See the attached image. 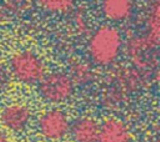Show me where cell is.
<instances>
[{
    "label": "cell",
    "instance_id": "cell-10",
    "mask_svg": "<svg viewBox=\"0 0 160 142\" xmlns=\"http://www.w3.org/2000/svg\"><path fill=\"white\" fill-rule=\"evenodd\" d=\"M36 2L46 11L62 14L74 6L75 0H36Z\"/></svg>",
    "mask_w": 160,
    "mask_h": 142
},
{
    "label": "cell",
    "instance_id": "cell-11",
    "mask_svg": "<svg viewBox=\"0 0 160 142\" xmlns=\"http://www.w3.org/2000/svg\"><path fill=\"white\" fill-rule=\"evenodd\" d=\"M72 80V82H78V83H84L86 81L90 80L91 75H90V71L86 66L84 65H78L72 69V75H69Z\"/></svg>",
    "mask_w": 160,
    "mask_h": 142
},
{
    "label": "cell",
    "instance_id": "cell-8",
    "mask_svg": "<svg viewBox=\"0 0 160 142\" xmlns=\"http://www.w3.org/2000/svg\"><path fill=\"white\" fill-rule=\"evenodd\" d=\"M101 11L110 21H124L132 12L131 0H101Z\"/></svg>",
    "mask_w": 160,
    "mask_h": 142
},
{
    "label": "cell",
    "instance_id": "cell-5",
    "mask_svg": "<svg viewBox=\"0 0 160 142\" xmlns=\"http://www.w3.org/2000/svg\"><path fill=\"white\" fill-rule=\"evenodd\" d=\"M31 120V111L24 103H10L0 112V122L2 127L11 132L24 131Z\"/></svg>",
    "mask_w": 160,
    "mask_h": 142
},
{
    "label": "cell",
    "instance_id": "cell-6",
    "mask_svg": "<svg viewBox=\"0 0 160 142\" xmlns=\"http://www.w3.org/2000/svg\"><path fill=\"white\" fill-rule=\"evenodd\" d=\"M132 136L129 126L115 117L104 120L99 127L98 142H131Z\"/></svg>",
    "mask_w": 160,
    "mask_h": 142
},
{
    "label": "cell",
    "instance_id": "cell-3",
    "mask_svg": "<svg viewBox=\"0 0 160 142\" xmlns=\"http://www.w3.org/2000/svg\"><path fill=\"white\" fill-rule=\"evenodd\" d=\"M75 83L71 77L64 72H51L44 75L38 83L39 95L50 103H61L68 101L74 93Z\"/></svg>",
    "mask_w": 160,
    "mask_h": 142
},
{
    "label": "cell",
    "instance_id": "cell-2",
    "mask_svg": "<svg viewBox=\"0 0 160 142\" xmlns=\"http://www.w3.org/2000/svg\"><path fill=\"white\" fill-rule=\"evenodd\" d=\"M10 71L18 81L25 85H34L39 83V81L44 77L45 65L35 52L22 50L11 56Z\"/></svg>",
    "mask_w": 160,
    "mask_h": 142
},
{
    "label": "cell",
    "instance_id": "cell-12",
    "mask_svg": "<svg viewBox=\"0 0 160 142\" xmlns=\"http://www.w3.org/2000/svg\"><path fill=\"white\" fill-rule=\"evenodd\" d=\"M8 82H9V75H8L6 70L0 65V92L6 87Z\"/></svg>",
    "mask_w": 160,
    "mask_h": 142
},
{
    "label": "cell",
    "instance_id": "cell-1",
    "mask_svg": "<svg viewBox=\"0 0 160 142\" xmlns=\"http://www.w3.org/2000/svg\"><path fill=\"white\" fill-rule=\"evenodd\" d=\"M122 37L120 31L112 26L99 27L90 37L88 50L92 62L100 66L112 64L120 55Z\"/></svg>",
    "mask_w": 160,
    "mask_h": 142
},
{
    "label": "cell",
    "instance_id": "cell-13",
    "mask_svg": "<svg viewBox=\"0 0 160 142\" xmlns=\"http://www.w3.org/2000/svg\"><path fill=\"white\" fill-rule=\"evenodd\" d=\"M0 142H9V137L4 130L0 128Z\"/></svg>",
    "mask_w": 160,
    "mask_h": 142
},
{
    "label": "cell",
    "instance_id": "cell-9",
    "mask_svg": "<svg viewBox=\"0 0 160 142\" xmlns=\"http://www.w3.org/2000/svg\"><path fill=\"white\" fill-rule=\"evenodd\" d=\"M146 25H148V39L154 42L155 45L159 44V34H160V24H159V1L154 0V4L151 5L148 17H146Z\"/></svg>",
    "mask_w": 160,
    "mask_h": 142
},
{
    "label": "cell",
    "instance_id": "cell-4",
    "mask_svg": "<svg viewBox=\"0 0 160 142\" xmlns=\"http://www.w3.org/2000/svg\"><path fill=\"white\" fill-rule=\"evenodd\" d=\"M70 120L60 108H50L42 112L38 120L39 133L49 141H59L69 133Z\"/></svg>",
    "mask_w": 160,
    "mask_h": 142
},
{
    "label": "cell",
    "instance_id": "cell-7",
    "mask_svg": "<svg viewBox=\"0 0 160 142\" xmlns=\"http://www.w3.org/2000/svg\"><path fill=\"white\" fill-rule=\"evenodd\" d=\"M100 123L89 116L78 117L70 123L69 133L74 142H98Z\"/></svg>",
    "mask_w": 160,
    "mask_h": 142
}]
</instances>
